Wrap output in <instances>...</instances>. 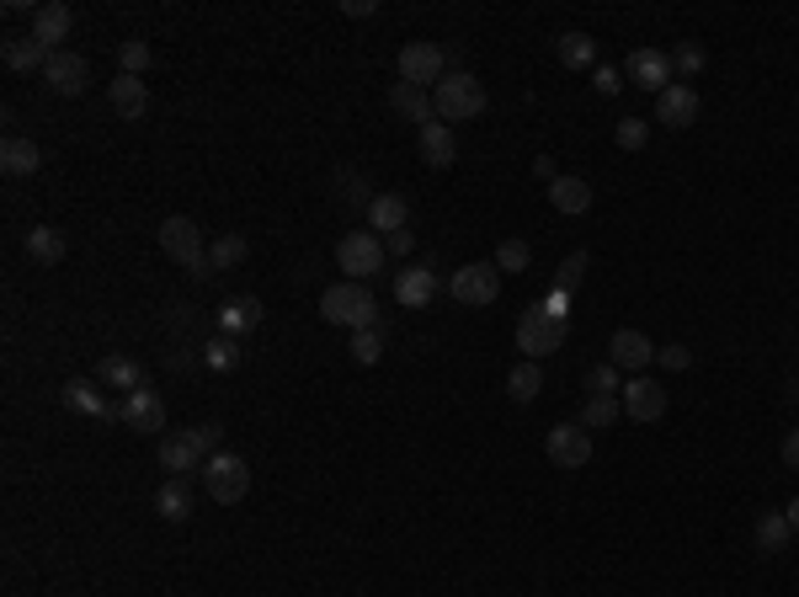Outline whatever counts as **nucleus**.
Returning a JSON list of instances; mask_svg holds the SVG:
<instances>
[{
    "instance_id": "nucleus-1",
    "label": "nucleus",
    "mask_w": 799,
    "mask_h": 597,
    "mask_svg": "<svg viewBox=\"0 0 799 597\" xmlns=\"http://www.w3.org/2000/svg\"><path fill=\"white\" fill-rule=\"evenodd\" d=\"M432 107H438V123H470L479 118L485 107H490V96H485V85H479V76H470V70H448V76L432 85Z\"/></svg>"
},
{
    "instance_id": "nucleus-2",
    "label": "nucleus",
    "mask_w": 799,
    "mask_h": 597,
    "mask_svg": "<svg viewBox=\"0 0 799 597\" xmlns=\"http://www.w3.org/2000/svg\"><path fill=\"white\" fill-rule=\"evenodd\" d=\"M320 320H325V325H347V331L379 325L373 288H362V283H336V288H325V294H320Z\"/></svg>"
},
{
    "instance_id": "nucleus-3",
    "label": "nucleus",
    "mask_w": 799,
    "mask_h": 597,
    "mask_svg": "<svg viewBox=\"0 0 799 597\" xmlns=\"http://www.w3.org/2000/svg\"><path fill=\"white\" fill-rule=\"evenodd\" d=\"M565 336H570V320L555 315L549 305H528L518 320V347H522V358H533V363H544L549 353H559L565 347Z\"/></svg>"
},
{
    "instance_id": "nucleus-4",
    "label": "nucleus",
    "mask_w": 799,
    "mask_h": 597,
    "mask_svg": "<svg viewBox=\"0 0 799 597\" xmlns=\"http://www.w3.org/2000/svg\"><path fill=\"white\" fill-rule=\"evenodd\" d=\"M160 251H165L171 262H182L193 278H208V273H213V262H208V251H202L198 219H187V214L160 219Z\"/></svg>"
},
{
    "instance_id": "nucleus-5",
    "label": "nucleus",
    "mask_w": 799,
    "mask_h": 597,
    "mask_svg": "<svg viewBox=\"0 0 799 597\" xmlns=\"http://www.w3.org/2000/svg\"><path fill=\"white\" fill-rule=\"evenodd\" d=\"M202 491H208V502L235 507V502H245V491H251V464H245L240 454H230V448L208 454V464H202Z\"/></svg>"
},
{
    "instance_id": "nucleus-6",
    "label": "nucleus",
    "mask_w": 799,
    "mask_h": 597,
    "mask_svg": "<svg viewBox=\"0 0 799 597\" xmlns=\"http://www.w3.org/2000/svg\"><path fill=\"white\" fill-rule=\"evenodd\" d=\"M384 240L373 236V230H352V236H341L336 240V267L347 273L352 283H362V278H373L379 267H384Z\"/></svg>"
},
{
    "instance_id": "nucleus-7",
    "label": "nucleus",
    "mask_w": 799,
    "mask_h": 597,
    "mask_svg": "<svg viewBox=\"0 0 799 597\" xmlns=\"http://www.w3.org/2000/svg\"><path fill=\"white\" fill-rule=\"evenodd\" d=\"M448 294L459 299V305H496L501 299V273H496V262H470V267H459L453 278H448Z\"/></svg>"
},
{
    "instance_id": "nucleus-8",
    "label": "nucleus",
    "mask_w": 799,
    "mask_h": 597,
    "mask_svg": "<svg viewBox=\"0 0 799 597\" xmlns=\"http://www.w3.org/2000/svg\"><path fill=\"white\" fill-rule=\"evenodd\" d=\"M544 454H549L555 470H587L592 464V433L581 422H559V427H549V438H544Z\"/></svg>"
},
{
    "instance_id": "nucleus-9",
    "label": "nucleus",
    "mask_w": 799,
    "mask_h": 597,
    "mask_svg": "<svg viewBox=\"0 0 799 597\" xmlns=\"http://www.w3.org/2000/svg\"><path fill=\"white\" fill-rule=\"evenodd\" d=\"M448 76V59H442V43H427V38H416V43H405L399 48V80L405 85H438V80Z\"/></svg>"
},
{
    "instance_id": "nucleus-10",
    "label": "nucleus",
    "mask_w": 799,
    "mask_h": 597,
    "mask_svg": "<svg viewBox=\"0 0 799 597\" xmlns=\"http://www.w3.org/2000/svg\"><path fill=\"white\" fill-rule=\"evenodd\" d=\"M618 405H624L629 422H661L667 416V384H656L645 374H629L624 390H618Z\"/></svg>"
},
{
    "instance_id": "nucleus-11",
    "label": "nucleus",
    "mask_w": 799,
    "mask_h": 597,
    "mask_svg": "<svg viewBox=\"0 0 799 597\" xmlns=\"http://www.w3.org/2000/svg\"><path fill=\"white\" fill-rule=\"evenodd\" d=\"M656 353H661V347H656L645 331H635V325H624V331H613V336H607V363H613L624 379H629V374H639V368H650V363H656Z\"/></svg>"
},
{
    "instance_id": "nucleus-12",
    "label": "nucleus",
    "mask_w": 799,
    "mask_h": 597,
    "mask_svg": "<svg viewBox=\"0 0 799 597\" xmlns=\"http://www.w3.org/2000/svg\"><path fill=\"white\" fill-rule=\"evenodd\" d=\"M202 464H208V454H202V443L193 438V427H187V433H165V438H160V470H171V480L202 475Z\"/></svg>"
},
{
    "instance_id": "nucleus-13",
    "label": "nucleus",
    "mask_w": 799,
    "mask_h": 597,
    "mask_svg": "<svg viewBox=\"0 0 799 597\" xmlns=\"http://www.w3.org/2000/svg\"><path fill=\"white\" fill-rule=\"evenodd\" d=\"M43 85H48L54 96H85V85H91V65L80 59L76 48H59V54L48 59V70H43Z\"/></svg>"
},
{
    "instance_id": "nucleus-14",
    "label": "nucleus",
    "mask_w": 799,
    "mask_h": 597,
    "mask_svg": "<svg viewBox=\"0 0 799 597\" xmlns=\"http://www.w3.org/2000/svg\"><path fill=\"white\" fill-rule=\"evenodd\" d=\"M624 76H629V85L661 96V91L672 85V54H661V48H635L629 65H624Z\"/></svg>"
},
{
    "instance_id": "nucleus-15",
    "label": "nucleus",
    "mask_w": 799,
    "mask_h": 597,
    "mask_svg": "<svg viewBox=\"0 0 799 597\" xmlns=\"http://www.w3.org/2000/svg\"><path fill=\"white\" fill-rule=\"evenodd\" d=\"M118 422L134 427V433H160V427H165V400L144 384V390H134V395L118 400Z\"/></svg>"
},
{
    "instance_id": "nucleus-16",
    "label": "nucleus",
    "mask_w": 799,
    "mask_h": 597,
    "mask_svg": "<svg viewBox=\"0 0 799 597\" xmlns=\"http://www.w3.org/2000/svg\"><path fill=\"white\" fill-rule=\"evenodd\" d=\"M76 33V11L65 5V0H43V5H33V38L48 43L54 54H59V43Z\"/></svg>"
},
{
    "instance_id": "nucleus-17",
    "label": "nucleus",
    "mask_w": 799,
    "mask_h": 597,
    "mask_svg": "<svg viewBox=\"0 0 799 597\" xmlns=\"http://www.w3.org/2000/svg\"><path fill=\"white\" fill-rule=\"evenodd\" d=\"M0 59H5V70L11 76H33V70H48V59H54V48L48 43H38L33 33H22V38H5L0 43Z\"/></svg>"
},
{
    "instance_id": "nucleus-18",
    "label": "nucleus",
    "mask_w": 799,
    "mask_h": 597,
    "mask_svg": "<svg viewBox=\"0 0 799 597\" xmlns=\"http://www.w3.org/2000/svg\"><path fill=\"white\" fill-rule=\"evenodd\" d=\"M698 113H704V102H698L693 85H667V91L656 96V118L667 123V128H693Z\"/></svg>"
},
{
    "instance_id": "nucleus-19",
    "label": "nucleus",
    "mask_w": 799,
    "mask_h": 597,
    "mask_svg": "<svg viewBox=\"0 0 799 597\" xmlns=\"http://www.w3.org/2000/svg\"><path fill=\"white\" fill-rule=\"evenodd\" d=\"M390 113L405 118L410 128H427V123H438V107H432V91H421V85H390Z\"/></svg>"
},
{
    "instance_id": "nucleus-20",
    "label": "nucleus",
    "mask_w": 799,
    "mask_h": 597,
    "mask_svg": "<svg viewBox=\"0 0 799 597\" xmlns=\"http://www.w3.org/2000/svg\"><path fill=\"white\" fill-rule=\"evenodd\" d=\"M416 150H421V160L432 171H448L459 160V134L448 123H427V128H416Z\"/></svg>"
},
{
    "instance_id": "nucleus-21",
    "label": "nucleus",
    "mask_w": 799,
    "mask_h": 597,
    "mask_svg": "<svg viewBox=\"0 0 799 597\" xmlns=\"http://www.w3.org/2000/svg\"><path fill=\"white\" fill-rule=\"evenodd\" d=\"M395 299L405 310H427L432 299H438V273L427 267V262H416V267H405L395 278Z\"/></svg>"
},
{
    "instance_id": "nucleus-22",
    "label": "nucleus",
    "mask_w": 799,
    "mask_h": 597,
    "mask_svg": "<svg viewBox=\"0 0 799 597\" xmlns=\"http://www.w3.org/2000/svg\"><path fill=\"white\" fill-rule=\"evenodd\" d=\"M368 230L379 240L395 236V230H410V203L399 198V193H373V203H368Z\"/></svg>"
},
{
    "instance_id": "nucleus-23",
    "label": "nucleus",
    "mask_w": 799,
    "mask_h": 597,
    "mask_svg": "<svg viewBox=\"0 0 799 597\" xmlns=\"http://www.w3.org/2000/svg\"><path fill=\"white\" fill-rule=\"evenodd\" d=\"M107 102H113L118 118L139 123L144 113H150V85H144V76H118L113 85H107Z\"/></svg>"
},
{
    "instance_id": "nucleus-24",
    "label": "nucleus",
    "mask_w": 799,
    "mask_h": 597,
    "mask_svg": "<svg viewBox=\"0 0 799 597\" xmlns=\"http://www.w3.org/2000/svg\"><path fill=\"white\" fill-rule=\"evenodd\" d=\"M549 203L565 219H581V214H592V182L587 176H555L549 182Z\"/></svg>"
},
{
    "instance_id": "nucleus-25",
    "label": "nucleus",
    "mask_w": 799,
    "mask_h": 597,
    "mask_svg": "<svg viewBox=\"0 0 799 597\" xmlns=\"http://www.w3.org/2000/svg\"><path fill=\"white\" fill-rule=\"evenodd\" d=\"M96 379L107 384V390H123V395H134V390H144V368L128 358V353H107V358L96 363Z\"/></svg>"
},
{
    "instance_id": "nucleus-26",
    "label": "nucleus",
    "mask_w": 799,
    "mask_h": 597,
    "mask_svg": "<svg viewBox=\"0 0 799 597\" xmlns=\"http://www.w3.org/2000/svg\"><path fill=\"white\" fill-rule=\"evenodd\" d=\"M0 171H5V176H38V171H43V150L33 145V139L11 134V139L0 145Z\"/></svg>"
},
{
    "instance_id": "nucleus-27",
    "label": "nucleus",
    "mask_w": 799,
    "mask_h": 597,
    "mask_svg": "<svg viewBox=\"0 0 799 597\" xmlns=\"http://www.w3.org/2000/svg\"><path fill=\"white\" fill-rule=\"evenodd\" d=\"M262 315H267V310H262V299H251V294H235V299L219 310V331L240 342L245 331H256V325H262Z\"/></svg>"
},
{
    "instance_id": "nucleus-28",
    "label": "nucleus",
    "mask_w": 799,
    "mask_h": 597,
    "mask_svg": "<svg viewBox=\"0 0 799 597\" xmlns=\"http://www.w3.org/2000/svg\"><path fill=\"white\" fill-rule=\"evenodd\" d=\"M752 544H757V555H784V550L795 544L789 513H762L757 528H752Z\"/></svg>"
},
{
    "instance_id": "nucleus-29",
    "label": "nucleus",
    "mask_w": 799,
    "mask_h": 597,
    "mask_svg": "<svg viewBox=\"0 0 799 597\" xmlns=\"http://www.w3.org/2000/svg\"><path fill=\"white\" fill-rule=\"evenodd\" d=\"M22 245H27V256H33L38 267H59V262H65V251H70L65 230H54V225H33Z\"/></svg>"
},
{
    "instance_id": "nucleus-30",
    "label": "nucleus",
    "mask_w": 799,
    "mask_h": 597,
    "mask_svg": "<svg viewBox=\"0 0 799 597\" xmlns=\"http://www.w3.org/2000/svg\"><path fill=\"white\" fill-rule=\"evenodd\" d=\"M193 502H198V496H193V480H165L155 491V513L165 523H187L193 518Z\"/></svg>"
},
{
    "instance_id": "nucleus-31",
    "label": "nucleus",
    "mask_w": 799,
    "mask_h": 597,
    "mask_svg": "<svg viewBox=\"0 0 799 597\" xmlns=\"http://www.w3.org/2000/svg\"><path fill=\"white\" fill-rule=\"evenodd\" d=\"M555 54H559L565 70H592V65H598V38H592V33H559Z\"/></svg>"
},
{
    "instance_id": "nucleus-32",
    "label": "nucleus",
    "mask_w": 799,
    "mask_h": 597,
    "mask_svg": "<svg viewBox=\"0 0 799 597\" xmlns=\"http://www.w3.org/2000/svg\"><path fill=\"white\" fill-rule=\"evenodd\" d=\"M539 390H544V363L522 358L512 374H507V395L518 400V405H528V400H539Z\"/></svg>"
},
{
    "instance_id": "nucleus-33",
    "label": "nucleus",
    "mask_w": 799,
    "mask_h": 597,
    "mask_svg": "<svg viewBox=\"0 0 799 597\" xmlns=\"http://www.w3.org/2000/svg\"><path fill=\"white\" fill-rule=\"evenodd\" d=\"M618 416H624L618 395H587V405H581V427H587V433H602V427H613Z\"/></svg>"
},
{
    "instance_id": "nucleus-34",
    "label": "nucleus",
    "mask_w": 799,
    "mask_h": 597,
    "mask_svg": "<svg viewBox=\"0 0 799 597\" xmlns=\"http://www.w3.org/2000/svg\"><path fill=\"white\" fill-rule=\"evenodd\" d=\"M65 405H70V411H85V416H118V405H107V400L96 395V390H91V384H65Z\"/></svg>"
},
{
    "instance_id": "nucleus-35",
    "label": "nucleus",
    "mask_w": 799,
    "mask_h": 597,
    "mask_svg": "<svg viewBox=\"0 0 799 597\" xmlns=\"http://www.w3.org/2000/svg\"><path fill=\"white\" fill-rule=\"evenodd\" d=\"M704 65H709V54H704V43H693V38H682L678 48H672V76L682 80H693V76H704Z\"/></svg>"
},
{
    "instance_id": "nucleus-36",
    "label": "nucleus",
    "mask_w": 799,
    "mask_h": 597,
    "mask_svg": "<svg viewBox=\"0 0 799 597\" xmlns=\"http://www.w3.org/2000/svg\"><path fill=\"white\" fill-rule=\"evenodd\" d=\"M208 262H213V273H230L245 262V236H219L208 245Z\"/></svg>"
},
{
    "instance_id": "nucleus-37",
    "label": "nucleus",
    "mask_w": 799,
    "mask_h": 597,
    "mask_svg": "<svg viewBox=\"0 0 799 597\" xmlns=\"http://www.w3.org/2000/svg\"><path fill=\"white\" fill-rule=\"evenodd\" d=\"M528 240L522 236H507L501 245H496V273H528Z\"/></svg>"
},
{
    "instance_id": "nucleus-38",
    "label": "nucleus",
    "mask_w": 799,
    "mask_h": 597,
    "mask_svg": "<svg viewBox=\"0 0 799 597\" xmlns=\"http://www.w3.org/2000/svg\"><path fill=\"white\" fill-rule=\"evenodd\" d=\"M202 363H208V368H219V374H224V368H235V363H240V342L219 331L213 342H202Z\"/></svg>"
},
{
    "instance_id": "nucleus-39",
    "label": "nucleus",
    "mask_w": 799,
    "mask_h": 597,
    "mask_svg": "<svg viewBox=\"0 0 799 597\" xmlns=\"http://www.w3.org/2000/svg\"><path fill=\"white\" fill-rule=\"evenodd\" d=\"M118 65H123V76H144V70L155 65V48H150L144 38H128L118 48Z\"/></svg>"
},
{
    "instance_id": "nucleus-40",
    "label": "nucleus",
    "mask_w": 799,
    "mask_h": 597,
    "mask_svg": "<svg viewBox=\"0 0 799 597\" xmlns=\"http://www.w3.org/2000/svg\"><path fill=\"white\" fill-rule=\"evenodd\" d=\"M618 390H624V374H618L613 363L587 368V395H618Z\"/></svg>"
},
{
    "instance_id": "nucleus-41",
    "label": "nucleus",
    "mask_w": 799,
    "mask_h": 597,
    "mask_svg": "<svg viewBox=\"0 0 799 597\" xmlns=\"http://www.w3.org/2000/svg\"><path fill=\"white\" fill-rule=\"evenodd\" d=\"M352 358H358V363H379V358H384V331H379V325L352 331Z\"/></svg>"
},
{
    "instance_id": "nucleus-42",
    "label": "nucleus",
    "mask_w": 799,
    "mask_h": 597,
    "mask_svg": "<svg viewBox=\"0 0 799 597\" xmlns=\"http://www.w3.org/2000/svg\"><path fill=\"white\" fill-rule=\"evenodd\" d=\"M613 139H618V150H645V139H650V128L639 118H624L618 128H613Z\"/></svg>"
},
{
    "instance_id": "nucleus-43",
    "label": "nucleus",
    "mask_w": 799,
    "mask_h": 597,
    "mask_svg": "<svg viewBox=\"0 0 799 597\" xmlns=\"http://www.w3.org/2000/svg\"><path fill=\"white\" fill-rule=\"evenodd\" d=\"M581 273H587V251H570V256H565V267H559L555 288H559V294H570V288L581 283Z\"/></svg>"
},
{
    "instance_id": "nucleus-44",
    "label": "nucleus",
    "mask_w": 799,
    "mask_h": 597,
    "mask_svg": "<svg viewBox=\"0 0 799 597\" xmlns=\"http://www.w3.org/2000/svg\"><path fill=\"white\" fill-rule=\"evenodd\" d=\"M592 85H598L602 96H618V91H624V70H618V65H598V70H592Z\"/></svg>"
},
{
    "instance_id": "nucleus-45",
    "label": "nucleus",
    "mask_w": 799,
    "mask_h": 597,
    "mask_svg": "<svg viewBox=\"0 0 799 597\" xmlns=\"http://www.w3.org/2000/svg\"><path fill=\"white\" fill-rule=\"evenodd\" d=\"M341 198H352V203H362V214H368V193H362V182H358V171H341Z\"/></svg>"
},
{
    "instance_id": "nucleus-46",
    "label": "nucleus",
    "mask_w": 799,
    "mask_h": 597,
    "mask_svg": "<svg viewBox=\"0 0 799 597\" xmlns=\"http://www.w3.org/2000/svg\"><path fill=\"white\" fill-rule=\"evenodd\" d=\"M656 358L667 363V368H693V353H687V347H682V342H672V347H661V353H656Z\"/></svg>"
},
{
    "instance_id": "nucleus-47",
    "label": "nucleus",
    "mask_w": 799,
    "mask_h": 597,
    "mask_svg": "<svg viewBox=\"0 0 799 597\" xmlns=\"http://www.w3.org/2000/svg\"><path fill=\"white\" fill-rule=\"evenodd\" d=\"M410 245H416V236H410V230H395V236H384V251H390V256H410Z\"/></svg>"
},
{
    "instance_id": "nucleus-48",
    "label": "nucleus",
    "mask_w": 799,
    "mask_h": 597,
    "mask_svg": "<svg viewBox=\"0 0 799 597\" xmlns=\"http://www.w3.org/2000/svg\"><path fill=\"white\" fill-rule=\"evenodd\" d=\"M341 11H347V16H379V0H347Z\"/></svg>"
},
{
    "instance_id": "nucleus-49",
    "label": "nucleus",
    "mask_w": 799,
    "mask_h": 597,
    "mask_svg": "<svg viewBox=\"0 0 799 597\" xmlns=\"http://www.w3.org/2000/svg\"><path fill=\"white\" fill-rule=\"evenodd\" d=\"M533 176H539V182H555V176H559V171H555V160H549V156H539V160H533Z\"/></svg>"
},
{
    "instance_id": "nucleus-50",
    "label": "nucleus",
    "mask_w": 799,
    "mask_h": 597,
    "mask_svg": "<svg viewBox=\"0 0 799 597\" xmlns=\"http://www.w3.org/2000/svg\"><path fill=\"white\" fill-rule=\"evenodd\" d=\"M784 464H789V470H799V433H789V438H784Z\"/></svg>"
},
{
    "instance_id": "nucleus-51",
    "label": "nucleus",
    "mask_w": 799,
    "mask_h": 597,
    "mask_svg": "<svg viewBox=\"0 0 799 597\" xmlns=\"http://www.w3.org/2000/svg\"><path fill=\"white\" fill-rule=\"evenodd\" d=\"M784 513H789V528H795V533H799V496H795V502H789V507H784Z\"/></svg>"
}]
</instances>
